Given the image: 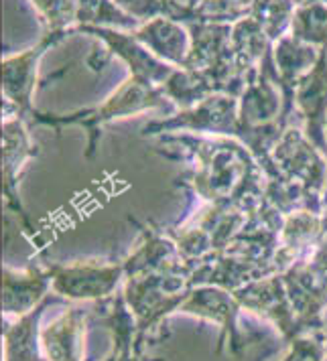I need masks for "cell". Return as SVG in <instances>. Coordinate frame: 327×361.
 Listing matches in <instances>:
<instances>
[{"label":"cell","instance_id":"277c9868","mask_svg":"<svg viewBox=\"0 0 327 361\" xmlns=\"http://www.w3.org/2000/svg\"><path fill=\"white\" fill-rule=\"evenodd\" d=\"M293 37L307 45L327 47V4L313 2L297 6L293 15Z\"/></svg>","mask_w":327,"mask_h":361},{"label":"cell","instance_id":"6da1fadb","mask_svg":"<svg viewBox=\"0 0 327 361\" xmlns=\"http://www.w3.org/2000/svg\"><path fill=\"white\" fill-rule=\"evenodd\" d=\"M69 31H51L43 37V41L29 49L23 55L17 57H8L2 61V92L13 99L15 104H18L23 110L29 108L31 102V94L35 87V73H37V61L39 57L45 53L47 47L59 43Z\"/></svg>","mask_w":327,"mask_h":361},{"label":"cell","instance_id":"7a4b0ae2","mask_svg":"<svg viewBox=\"0 0 327 361\" xmlns=\"http://www.w3.org/2000/svg\"><path fill=\"white\" fill-rule=\"evenodd\" d=\"M134 37L145 47L153 49L155 55L165 57L167 61H171L175 66L185 67L191 45H189V37L183 31V27H179L173 18H153L141 31H136Z\"/></svg>","mask_w":327,"mask_h":361},{"label":"cell","instance_id":"5b68a950","mask_svg":"<svg viewBox=\"0 0 327 361\" xmlns=\"http://www.w3.org/2000/svg\"><path fill=\"white\" fill-rule=\"evenodd\" d=\"M78 20L83 25L100 27V23H112L118 27H134L138 20L124 15L112 0H78Z\"/></svg>","mask_w":327,"mask_h":361},{"label":"cell","instance_id":"3957f363","mask_svg":"<svg viewBox=\"0 0 327 361\" xmlns=\"http://www.w3.org/2000/svg\"><path fill=\"white\" fill-rule=\"evenodd\" d=\"M275 55H277L278 67H280V83L285 85L287 102H291V92H293L299 75L303 71H307L309 66H315L319 57L315 55L313 47H309L307 43L297 41L293 35H287V37L278 39Z\"/></svg>","mask_w":327,"mask_h":361}]
</instances>
